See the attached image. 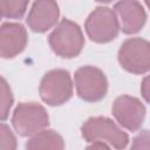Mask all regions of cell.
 Here are the masks:
<instances>
[{"label": "cell", "instance_id": "1", "mask_svg": "<svg viewBox=\"0 0 150 150\" xmlns=\"http://www.w3.org/2000/svg\"><path fill=\"white\" fill-rule=\"evenodd\" d=\"M50 48L61 57L77 56L84 45V38L81 28L73 21L63 19L48 38Z\"/></svg>", "mask_w": 150, "mask_h": 150}, {"label": "cell", "instance_id": "2", "mask_svg": "<svg viewBox=\"0 0 150 150\" xmlns=\"http://www.w3.org/2000/svg\"><path fill=\"white\" fill-rule=\"evenodd\" d=\"M82 136L87 142H102L116 149L128 145V135L108 117H91L82 125Z\"/></svg>", "mask_w": 150, "mask_h": 150}, {"label": "cell", "instance_id": "3", "mask_svg": "<svg viewBox=\"0 0 150 150\" xmlns=\"http://www.w3.org/2000/svg\"><path fill=\"white\" fill-rule=\"evenodd\" d=\"M73 95V84L67 70L54 69L48 71L40 83V96L49 105H60Z\"/></svg>", "mask_w": 150, "mask_h": 150}, {"label": "cell", "instance_id": "4", "mask_svg": "<svg viewBox=\"0 0 150 150\" xmlns=\"http://www.w3.org/2000/svg\"><path fill=\"white\" fill-rule=\"evenodd\" d=\"M121 66L132 74H145L150 68V46L141 38L125 40L118 50Z\"/></svg>", "mask_w": 150, "mask_h": 150}, {"label": "cell", "instance_id": "5", "mask_svg": "<svg viewBox=\"0 0 150 150\" xmlns=\"http://www.w3.org/2000/svg\"><path fill=\"white\" fill-rule=\"evenodd\" d=\"M12 123L14 129L21 136H32L39 132L49 123L48 114L46 109L34 102L20 103L12 117Z\"/></svg>", "mask_w": 150, "mask_h": 150}, {"label": "cell", "instance_id": "6", "mask_svg": "<svg viewBox=\"0 0 150 150\" xmlns=\"http://www.w3.org/2000/svg\"><path fill=\"white\" fill-rule=\"evenodd\" d=\"M75 87L77 95L87 102L102 100L108 89V81L102 70L93 66H84L75 73Z\"/></svg>", "mask_w": 150, "mask_h": 150}, {"label": "cell", "instance_id": "7", "mask_svg": "<svg viewBox=\"0 0 150 150\" xmlns=\"http://www.w3.org/2000/svg\"><path fill=\"white\" fill-rule=\"evenodd\" d=\"M84 28L90 40L98 43H105L114 40L120 32L116 14L108 7H97L88 16Z\"/></svg>", "mask_w": 150, "mask_h": 150}, {"label": "cell", "instance_id": "8", "mask_svg": "<svg viewBox=\"0 0 150 150\" xmlns=\"http://www.w3.org/2000/svg\"><path fill=\"white\" fill-rule=\"evenodd\" d=\"M112 115L120 125L130 131H136L144 121L145 107L139 100L123 95L115 100L112 104Z\"/></svg>", "mask_w": 150, "mask_h": 150}, {"label": "cell", "instance_id": "9", "mask_svg": "<svg viewBox=\"0 0 150 150\" xmlns=\"http://www.w3.org/2000/svg\"><path fill=\"white\" fill-rule=\"evenodd\" d=\"M120 28L125 34L139 32L146 20V13L137 0H120L115 6Z\"/></svg>", "mask_w": 150, "mask_h": 150}, {"label": "cell", "instance_id": "10", "mask_svg": "<svg viewBox=\"0 0 150 150\" xmlns=\"http://www.w3.org/2000/svg\"><path fill=\"white\" fill-rule=\"evenodd\" d=\"M59 19V6L55 0H35L28 16V27L36 33L47 32Z\"/></svg>", "mask_w": 150, "mask_h": 150}, {"label": "cell", "instance_id": "11", "mask_svg": "<svg viewBox=\"0 0 150 150\" xmlns=\"http://www.w3.org/2000/svg\"><path fill=\"white\" fill-rule=\"evenodd\" d=\"M27 30L16 22L0 26V57L9 59L20 54L27 45Z\"/></svg>", "mask_w": 150, "mask_h": 150}, {"label": "cell", "instance_id": "12", "mask_svg": "<svg viewBox=\"0 0 150 150\" xmlns=\"http://www.w3.org/2000/svg\"><path fill=\"white\" fill-rule=\"evenodd\" d=\"M27 149H63L62 137L54 130L42 129L39 132L32 135L30 139L26 144Z\"/></svg>", "mask_w": 150, "mask_h": 150}, {"label": "cell", "instance_id": "13", "mask_svg": "<svg viewBox=\"0 0 150 150\" xmlns=\"http://www.w3.org/2000/svg\"><path fill=\"white\" fill-rule=\"evenodd\" d=\"M29 0H0V13L5 18L20 19L28 6Z\"/></svg>", "mask_w": 150, "mask_h": 150}, {"label": "cell", "instance_id": "14", "mask_svg": "<svg viewBox=\"0 0 150 150\" xmlns=\"http://www.w3.org/2000/svg\"><path fill=\"white\" fill-rule=\"evenodd\" d=\"M13 104L12 90L4 77L0 76V121H5Z\"/></svg>", "mask_w": 150, "mask_h": 150}, {"label": "cell", "instance_id": "15", "mask_svg": "<svg viewBox=\"0 0 150 150\" xmlns=\"http://www.w3.org/2000/svg\"><path fill=\"white\" fill-rule=\"evenodd\" d=\"M16 148V138L8 125L0 123V149L12 150Z\"/></svg>", "mask_w": 150, "mask_h": 150}, {"label": "cell", "instance_id": "16", "mask_svg": "<svg viewBox=\"0 0 150 150\" xmlns=\"http://www.w3.org/2000/svg\"><path fill=\"white\" fill-rule=\"evenodd\" d=\"M142 143H144V145L146 146V149L149 148V134H148V130L142 131V132L134 139L132 148H134V149H143Z\"/></svg>", "mask_w": 150, "mask_h": 150}, {"label": "cell", "instance_id": "17", "mask_svg": "<svg viewBox=\"0 0 150 150\" xmlns=\"http://www.w3.org/2000/svg\"><path fill=\"white\" fill-rule=\"evenodd\" d=\"M141 91H142V95L144 97V100L148 102L149 101V90H148V77H145L142 82V87H141Z\"/></svg>", "mask_w": 150, "mask_h": 150}, {"label": "cell", "instance_id": "18", "mask_svg": "<svg viewBox=\"0 0 150 150\" xmlns=\"http://www.w3.org/2000/svg\"><path fill=\"white\" fill-rule=\"evenodd\" d=\"M96 1H98V2H110L112 0H96Z\"/></svg>", "mask_w": 150, "mask_h": 150}, {"label": "cell", "instance_id": "19", "mask_svg": "<svg viewBox=\"0 0 150 150\" xmlns=\"http://www.w3.org/2000/svg\"><path fill=\"white\" fill-rule=\"evenodd\" d=\"M1 18H2V15H1V13H0V20H1Z\"/></svg>", "mask_w": 150, "mask_h": 150}]
</instances>
